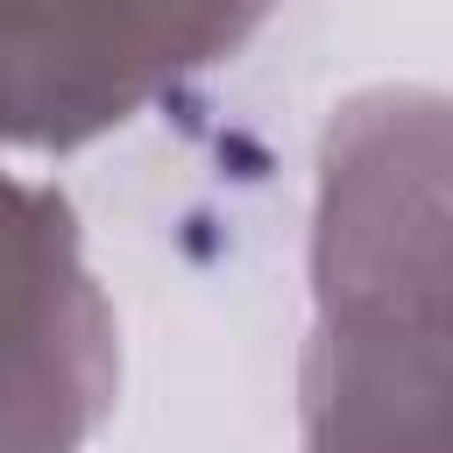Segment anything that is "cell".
<instances>
[{"instance_id": "6da1fadb", "label": "cell", "mask_w": 453, "mask_h": 453, "mask_svg": "<svg viewBox=\"0 0 453 453\" xmlns=\"http://www.w3.org/2000/svg\"><path fill=\"white\" fill-rule=\"evenodd\" d=\"M319 311L453 297V99L418 85L361 92L319 149L311 226Z\"/></svg>"}, {"instance_id": "7a4b0ae2", "label": "cell", "mask_w": 453, "mask_h": 453, "mask_svg": "<svg viewBox=\"0 0 453 453\" xmlns=\"http://www.w3.org/2000/svg\"><path fill=\"white\" fill-rule=\"evenodd\" d=\"M276 0H0V142L78 149L241 50Z\"/></svg>"}, {"instance_id": "3957f363", "label": "cell", "mask_w": 453, "mask_h": 453, "mask_svg": "<svg viewBox=\"0 0 453 453\" xmlns=\"http://www.w3.org/2000/svg\"><path fill=\"white\" fill-rule=\"evenodd\" d=\"M113 382V311L78 262L71 205L0 177V453H78Z\"/></svg>"}, {"instance_id": "277c9868", "label": "cell", "mask_w": 453, "mask_h": 453, "mask_svg": "<svg viewBox=\"0 0 453 453\" xmlns=\"http://www.w3.org/2000/svg\"><path fill=\"white\" fill-rule=\"evenodd\" d=\"M304 453H453V297L319 311Z\"/></svg>"}]
</instances>
